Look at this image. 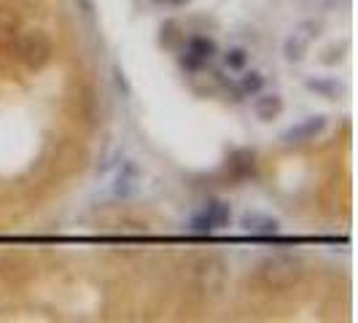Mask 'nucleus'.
<instances>
[{
	"instance_id": "f257e3e1",
	"label": "nucleus",
	"mask_w": 358,
	"mask_h": 323,
	"mask_svg": "<svg viewBox=\"0 0 358 323\" xmlns=\"http://www.w3.org/2000/svg\"><path fill=\"white\" fill-rule=\"evenodd\" d=\"M256 278L264 288L286 291L299 286V280L305 278V264L294 253H269L256 264Z\"/></svg>"
},
{
	"instance_id": "7ed1b4c3",
	"label": "nucleus",
	"mask_w": 358,
	"mask_h": 323,
	"mask_svg": "<svg viewBox=\"0 0 358 323\" xmlns=\"http://www.w3.org/2000/svg\"><path fill=\"white\" fill-rule=\"evenodd\" d=\"M229 221H232V208H229V202L213 199V202H208L197 215H192L189 229L194 234H213V232H218V229H224Z\"/></svg>"
},
{
	"instance_id": "a211bd4d",
	"label": "nucleus",
	"mask_w": 358,
	"mask_h": 323,
	"mask_svg": "<svg viewBox=\"0 0 358 323\" xmlns=\"http://www.w3.org/2000/svg\"><path fill=\"white\" fill-rule=\"evenodd\" d=\"M170 3H178L180 6V3H189V0H170Z\"/></svg>"
},
{
	"instance_id": "f3484780",
	"label": "nucleus",
	"mask_w": 358,
	"mask_h": 323,
	"mask_svg": "<svg viewBox=\"0 0 358 323\" xmlns=\"http://www.w3.org/2000/svg\"><path fill=\"white\" fill-rule=\"evenodd\" d=\"M76 3L84 6V14H94V3H92V0H76Z\"/></svg>"
},
{
	"instance_id": "f03ea898",
	"label": "nucleus",
	"mask_w": 358,
	"mask_h": 323,
	"mask_svg": "<svg viewBox=\"0 0 358 323\" xmlns=\"http://www.w3.org/2000/svg\"><path fill=\"white\" fill-rule=\"evenodd\" d=\"M17 57L27 71H43L54 57V41L46 30L33 27L17 38Z\"/></svg>"
},
{
	"instance_id": "dca6fc26",
	"label": "nucleus",
	"mask_w": 358,
	"mask_h": 323,
	"mask_svg": "<svg viewBox=\"0 0 358 323\" xmlns=\"http://www.w3.org/2000/svg\"><path fill=\"white\" fill-rule=\"evenodd\" d=\"M113 84H116V89L122 92L124 97H129V94H132V87H129V81H127V73L122 71L119 65L113 68Z\"/></svg>"
},
{
	"instance_id": "423d86ee",
	"label": "nucleus",
	"mask_w": 358,
	"mask_h": 323,
	"mask_svg": "<svg viewBox=\"0 0 358 323\" xmlns=\"http://www.w3.org/2000/svg\"><path fill=\"white\" fill-rule=\"evenodd\" d=\"M318 30H321L318 22H302L296 30H291V36L283 41V57H286V62H302L307 49H310V43L318 38Z\"/></svg>"
},
{
	"instance_id": "2eb2a0df",
	"label": "nucleus",
	"mask_w": 358,
	"mask_h": 323,
	"mask_svg": "<svg viewBox=\"0 0 358 323\" xmlns=\"http://www.w3.org/2000/svg\"><path fill=\"white\" fill-rule=\"evenodd\" d=\"M129 175H138V167L135 164H124V173L116 180V194H129V186H132Z\"/></svg>"
},
{
	"instance_id": "4468645a",
	"label": "nucleus",
	"mask_w": 358,
	"mask_h": 323,
	"mask_svg": "<svg viewBox=\"0 0 358 323\" xmlns=\"http://www.w3.org/2000/svg\"><path fill=\"white\" fill-rule=\"evenodd\" d=\"M248 59H251V54H248V49H243V46H232V49L224 52V65L229 71H245L248 68Z\"/></svg>"
},
{
	"instance_id": "ddd939ff",
	"label": "nucleus",
	"mask_w": 358,
	"mask_h": 323,
	"mask_svg": "<svg viewBox=\"0 0 358 323\" xmlns=\"http://www.w3.org/2000/svg\"><path fill=\"white\" fill-rule=\"evenodd\" d=\"M305 87L310 92H315V94H321L326 100H334V97H340V84L334 81V78H307Z\"/></svg>"
},
{
	"instance_id": "20e7f679",
	"label": "nucleus",
	"mask_w": 358,
	"mask_h": 323,
	"mask_svg": "<svg viewBox=\"0 0 358 323\" xmlns=\"http://www.w3.org/2000/svg\"><path fill=\"white\" fill-rule=\"evenodd\" d=\"M194 280H197L199 291H205L210 296L221 294L224 286H227V264H224V259H218V256L199 259L197 267H194Z\"/></svg>"
},
{
	"instance_id": "9b49d317",
	"label": "nucleus",
	"mask_w": 358,
	"mask_h": 323,
	"mask_svg": "<svg viewBox=\"0 0 358 323\" xmlns=\"http://www.w3.org/2000/svg\"><path fill=\"white\" fill-rule=\"evenodd\" d=\"M19 27H22V19L17 11H11L8 6H0V52L17 41Z\"/></svg>"
},
{
	"instance_id": "0eeeda50",
	"label": "nucleus",
	"mask_w": 358,
	"mask_h": 323,
	"mask_svg": "<svg viewBox=\"0 0 358 323\" xmlns=\"http://www.w3.org/2000/svg\"><path fill=\"white\" fill-rule=\"evenodd\" d=\"M329 127V119L323 113H315V116H307L302 122H296L294 127H288L286 132L280 135L283 145H305L315 138H321L323 129Z\"/></svg>"
},
{
	"instance_id": "6e6552de",
	"label": "nucleus",
	"mask_w": 358,
	"mask_h": 323,
	"mask_svg": "<svg viewBox=\"0 0 358 323\" xmlns=\"http://www.w3.org/2000/svg\"><path fill=\"white\" fill-rule=\"evenodd\" d=\"M280 229V221L278 218H272L267 213H243L240 215V232L243 234H251V237H262V240H267L272 234H278Z\"/></svg>"
},
{
	"instance_id": "9d476101",
	"label": "nucleus",
	"mask_w": 358,
	"mask_h": 323,
	"mask_svg": "<svg viewBox=\"0 0 358 323\" xmlns=\"http://www.w3.org/2000/svg\"><path fill=\"white\" fill-rule=\"evenodd\" d=\"M227 170H229V175L234 180H248V178H256V154L248 151V148H240V151H234L229 162H227Z\"/></svg>"
},
{
	"instance_id": "f8f14e48",
	"label": "nucleus",
	"mask_w": 358,
	"mask_h": 323,
	"mask_svg": "<svg viewBox=\"0 0 358 323\" xmlns=\"http://www.w3.org/2000/svg\"><path fill=\"white\" fill-rule=\"evenodd\" d=\"M264 89V76L259 71H245L240 76V84H237V92L243 97H256L259 92Z\"/></svg>"
},
{
	"instance_id": "1a4fd4ad",
	"label": "nucleus",
	"mask_w": 358,
	"mask_h": 323,
	"mask_svg": "<svg viewBox=\"0 0 358 323\" xmlns=\"http://www.w3.org/2000/svg\"><path fill=\"white\" fill-rule=\"evenodd\" d=\"M283 108H286V103L278 92H259L253 100V113L259 122H275L283 113Z\"/></svg>"
},
{
	"instance_id": "39448f33",
	"label": "nucleus",
	"mask_w": 358,
	"mask_h": 323,
	"mask_svg": "<svg viewBox=\"0 0 358 323\" xmlns=\"http://www.w3.org/2000/svg\"><path fill=\"white\" fill-rule=\"evenodd\" d=\"M215 54H218V49H215L213 38H208V36L186 38V46H183V52H180V68L189 73H197L213 59Z\"/></svg>"
}]
</instances>
